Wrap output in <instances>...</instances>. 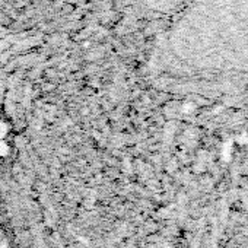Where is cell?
<instances>
[]
</instances>
